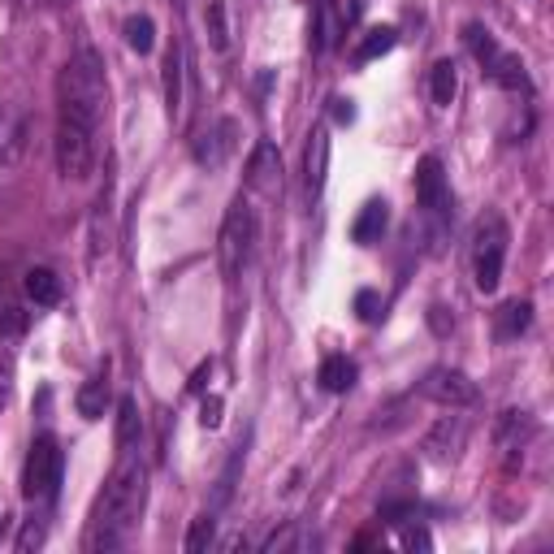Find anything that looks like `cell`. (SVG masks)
Segmentation results:
<instances>
[{"mask_svg":"<svg viewBox=\"0 0 554 554\" xmlns=\"http://www.w3.org/2000/svg\"><path fill=\"white\" fill-rule=\"evenodd\" d=\"M104 104H109V83H104V61L100 52L78 39L70 61L57 74V174L65 182H87L100 161V122Z\"/></svg>","mask_w":554,"mask_h":554,"instance_id":"6da1fadb","label":"cell"},{"mask_svg":"<svg viewBox=\"0 0 554 554\" xmlns=\"http://www.w3.org/2000/svg\"><path fill=\"white\" fill-rule=\"evenodd\" d=\"M148 503V464H143L139 446L117 451V468L109 472L104 490L91 507V524H87V554H113L130 542L135 524Z\"/></svg>","mask_w":554,"mask_h":554,"instance_id":"7a4b0ae2","label":"cell"},{"mask_svg":"<svg viewBox=\"0 0 554 554\" xmlns=\"http://www.w3.org/2000/svg\"><path fill=\"white\" fill-rule=\"evenodd\" d=\"M252 252H256V208L247 195L230 204L226 221H221V234H217V256H221V273L226 282H239L243 269L252 265Z\"/></svg>","mask_w":554,"mask_h":554,"instance_id":"3957f363","label":"cell"},{"mask_svg":"<svg viewBox=\"0 0 554 554\" xmlns=\"http://www.w3.org/2000/svg\"><path fill=\"white\" fill-rule=\"evenodd\" d=\"M507 243L511 230L498 213H485L477 221V234H472V277H477L481 295H494L498 282H503V265H507Z\"/></svg>","mask_w":554,"mask_h":554,"instance_id":"277c9868","label":"cell"},{"mask_svg":"<svg viewBox=\"0 0 554 554\" xmlns=\"http://www.w3.org/2000/svg\"><path fill=\"white\" fill-rule=\"evenodd\" d=\"M61 472H65V455L57 438H35L31 451H26V468H22V494L31 503H52L61 490Z\"/></svg>","mask_w":554,"mask_h":554,"instance_id":"5b68a950","label":"cell"},{"mask_svg":"<svg viewBox=\"0 0 554 554\" xmlns=\"http://www.w3.org/2000/svg\"><path fill=\"white\" fill-rule=\"evenodd\" d=\"M464 39H468V48L477 52L481 70L490 74L498 87H507V91H524V87H529V74H524V61L516 57V52L498 48V39H494L490 31H485V26L472 22L468 31H464Z\"/></svg>","mask_w":554,"mask_h":554,"instance_id":"8992f818","label":"cell"},{"mask_svg":"<svg viewBox=\"0 0 554 554\" xmlns=\"http://www.w3.org/2000/svg\"><path fill=\"white\" fill-rule=\"evenodd\" d=\"M468 416L464 407H446V416L433 420V429L425 433V455L433 459V464H451V459H459V451L468 446Z\"/></svg>","mask_w":554,"mask_h":554,"instance_id":"52a82bcc","label":"cell"},{"mask_svg":"<svg viewBox=\"0 0 554 554\" xmlns=\"http://www.w3.org/2000/svg\"><path fill=\"white\" fill-rule=\"evenodd\" d=\"M31 148V113L13 100H0V169H13Z\"/></svg>","mask_w":554,"mask_h":554,"instance_id":"ba28073f","label":"cell"},{"mask_svg":"<svg viewBox=\"0 0 554 554\" xmlns=\"http://www.w3.org/2000/svg\"><path fill=\"white\" fill-rule=\"evenodd\" d=\"M234 148H239V122H234V117H217V122L191 143V156L200 169H221L234 156Z\"/></svg>","mask_w":554,"mask_h":554,"instance_id":"9c48e42d","label":"cell"},{"mask_svg":"<svg viewBox=\"0 0 554 554\" xmlns=\"http://www.w3.org/2000/svg\"><path fill=\"white\" fill-rule=\"evenodd\" d=\"M165 109L169 122H187V44L174 39L165 52Z\"/></svg>","mask_w":554,"mask_h":554,"instance_id":"30bf717a","label":"cell"},{"mask_svg":"<svg viewBox=\"0 0 554 554\" xmlns=\"http://www.w3.org/2000/svg\"><path fill=\"white\" fill-rule=\"evenodd\" d=\"M425 394L442 407H472L477 403V386H472L468 373H459V368H438V373H429Z\"/></svg>","mask_w":554,"mask_h":554,"instance_id":"8fae6325","label":"cell"},{"mask_svg":"<svg viewBox=\"0 0 554 554\" xmlns=\"http://www.w3.org/2000/svg\"><path fill=\"white\" fill-rule=\"evenodd\" d=\"M529 438H533V416L520 412V407H507V412L498 416V425H494V446L503 451L507 464H516V459L524 455Z\"/></svg>","mask_w":554,"mask_h":554,"instance_id":"7c38bea8","label":"cell"},{"mask_svg":"<svg viewBox=\"0 0 554 554\" xmlns=\"http://www.w3.org/2000/svg\"><path fill=\"white\" fill-rule=\"evenodd\" d=\"M416 200H420V208H429V213H446V208H451V191H446V174H442L438 156H425V161L416 165Z\"/></svg>","mask_w":554,"mask_h":554,"instance_id":"4fadbf2b","label":"cell"},{"mask_svg":"<svg viewBox=\"0 0 554 554\" xmlns=\"http://www.w3.org/2000/svg\"><path fill=\"white\" fill-rule=\"evenodd\" d=\"M247 187L252 191H277L282 187V156H277L273 143H260L247 161Z\"/></svg>","mask_w":554,"mask_h":554,"instance_id":"5bb4252c","label":"cell"},{"mask_svg":"<svg viewBox=\"0 0 554 554\" xmlns=\"http://www.w3.org/2000/svg\"><path fill=\"white\" fill-rule=\"evenodd\" d=\"M303 174H308V195L325 191L329 178V126H316L308 139V156H303Z\"/></svg>","mask_w":554,"mask_h":554,"instance_id":"9a60e30c","label":"cell"},{"mask_svg":"<svg viewBox=\"0 0 554 554\" xmlns=\"http://www.w3.org/2000/svg\"><path fill=\"white\" fill-rule=\"evenodd\" d=\"M386 226H390V204L386 200H368L360 208V217H355V226H351V239L368 247V243H377L381 234H386Z\"/></svg>","mask_w":554,"mask_h":554,"instance_id":"2e32d148","label":"cell"},{"mask_svg":"<svg viewBox=\"0 0 554 554\" xmlns=\"http://www.w3.org/2000/svg\"><path fill=\"white\" fill-rule=\"evenodd\" d=\"M78 416L83 420H100L104 416V407H109V364L100 368L91 381H83V390H78Z\"/></svg>","mask_w":554,"mask_h":554,"instance_id":"e0dca14e","label":"cell"},{"mask_svg":"<svg viewBox=\"0 0 554 554\" xmlns=\"http://www.w3.org/2000/svg\"><path fill=\"white\" fill-rule=\"evenodd\" d=\"M22 286H26V299L35 303V308H52V303H61V277L52 273V269H26L22 277Z\"/></svg>","mask_w":554,"mask_h":554,"instance_id":"ac0fdd59","label":"cell"},{"mask_svg":"<svg viewBox=\"0 0 554 554\" xmlns=\"http://www.w3.org/2000/svg\"><path fill=\"white\" fill-rule=\"evenodd\" d=\"M316 381L329 390V394H347L355 386V364L347 360V355H325L321 360V373H316Z\"/></svg>","mask_w":554,"mask_h":554,"instance_id":"d6986e66","label":"cell"},{"mask_svg":"<svg viewBox=\"0 0 554 554\" xmlns=\"http://www.w3.org/2000/svg\"><path fill=\"white\" fill-rule=\"evenodd\" d=\"M394 44H399V31H394V26H373V31L355 44V65H368V61L386 57Z\"/></svg>","mask_w":554,"mask_h":554,"instance_id":"ffe728a7","label":"cell"},{"mask_svg":"<svg viewBox=\"0 0 554 554\" xmlns=\"http://www.w3.org/2000/svg\"><path fill=\"white\" fill-rule=\"evenodd\" d=\"M455 91H459V74H455V61H438L429 74V96L438 109H451L455 104Z\"/></svg>","mask_w":554,"mask_h":554,"instance_id":"44dd1931","label":"cell"},{"mask_svg":"<svg viewBox=\"0 0 554 554\" xmlns=\"http://www.w3.org/2000/svg\"><path fill=\"white\" fill-rule=\"evenodd\" d=\"M139 433H143V420H139V407L135 399H126L117 403V451H126V446H139Z\"/></svg>","mask_w":554,"mask_h":554,"instance_id":"7402d4cb","label":"cell"},{"mask_svg":"<svg viewBox=\"0 0 554 554\" xmlns=\"http://www.w3.org/2000/svg\"><path fill=\"white\" fill-rule=\"evenodd\" d=\"M533 325V303H524V299H516V303H507L503 312H498V338H520L524 329Z\"/></svg>","mask_w":554,"mask_h":554,"instance_id":"603a6c76","label":"cell"},{"mask_svg":"<svg viewBox=\"0 0 554 554\" xmlns=\"http://www.w3.org/2000/svg\"><path fill=\"white\" fill-rule=\"evenodd\" d=\"M204 31H208V44H213V52H226V48H230L226 0H208V9H204Z\"/></svg>","mask_w":554,"mask_h":554,"instance_id":"cb8c5ba5","label":"cell"},{"mask_svg":"<svg viewBox=\"0 0 554 554\" xmlns=\"http://www.w3.org/2000/svg\"><path fill=\"white\" fill-rule=\"evenodd\" d=\"M126 44L139 52V57H148L156 48V22L148 13H135V18H126Z\"/></svg>","mask_w":554,"mask_h":554,"instance_id":"d4e9b609","label":"cell"},{"mask_svg":"<svg viewBox=\"0 0 554 554\" xmlns=\"http://www.w3.org/2000/svg\"><path fill=\"white\" fill-rule=\"evenodd\" d=\"M329 44H334V9L329 0H321L312 18V52H329Z\"/></svg>","mask_w":554,"mask_h":554,"instance_id":"484cf974","label":"cell"},{"mask_svg":"<svg viewBox=\"0 0 554 554\" xmlns=\"http://www.w3.org/2000/svg\"><path fill=\"white\" fill-rule=\"evenodd\" d=\"M213 537H217V516L208 511V516H200V520L191 524V533H187V542H182V546H187L191 554H200V550L213 546Z\"/></svg>","mask_w":554,"mask_h":554,"instance_id":"4316f807","label":"cell"},{"mask_svg":"<svg viewBox=\"0 0 554 554\" xmlns=\"http://www.w3.org/2000/svg\"><path fill=\"white\" fill-rule=\"evenodd\" d=\"M22 329H26V312L18 308V303H5V308H0V342L18 338Z\"/></svg>","mask_w":554,"mask_h":554,"instance_id":"83f0119b","label":"cell"},{"mask_svg":"<svg viewBox=\"0 0 554 554\" xmlns=\"http://www.w3.org/2000/svg\"><path fill=\"white\" fill-rule=\"evenodd\" d=\"M355 312H360V321H377V316H381V295H377V290H360V295H355Z\"/></svg>","mask_w":554,"mask_h":554,"instance_id":"f1b7e54d","label":"cell"},{"mask_svg":"<svg viewBox=\"0 0 554 554\" xmlns=\"http://www.w3.org/2000/svg\"><path fill=\"white\" fill-rule=\"evenodd\" d=\"M39 546H44V520H31V524L22 529V537H18V550L31 554V550H39Z\"/></svg>","mask_w":554,"mask_h":554,"instance_id":"f546056e","label":"cell"},{"mask_svg":"<svg viewBox=\"0 0 554 554\" xmlns=\"http://www.w3.org/2000/svg\"><path fill=\"white\" fill-rule=\"evenodd\" d=\"M200 425L204 429H217L221 425V399L213 394V399H204V407H200Z\"/></svg>","mask_w":554,"mask_h":554,"instance_id":"4dcf8cb0","label":"cell"},{"mask_svg":"<svg viewBox=\"0 0 554 554\" xmlns=\"http://www.w3.org/2000/svg\"><path fill=\"white\" fill-rule=\"evenodd\" d=\"M429 325H433V334H446V329H451L455 321L446 325V308H433V312H429Z\"/></svg>","mask_w":554,"mask_h":554,"instance_id":"1f68e13d","label":"cell"},{"mask_svg":"<svg viewBox=\"0 0 554 554\" xmlns=\"http://www.w3.org/2000/svg\"><path fill=\"white\" fill-rule=\"evenodd\" d=\"M412 550H429V533H420V529H407V537H403Z\"/></svg>","mask_w":554,"mask_h":554,"instance_id":"d6a6232c","label":"cell"},{"mask_svg":"<svg viewBox=\"0 0 554 554\" xmlns=\"http://www.w3.org/2000/svg\"><path fill=\"white\" fill-rule=\"evenodd\" d=\"M334 117H338V122H355V109H351V100H334Z\"/></svg>","mask_w":554,"mask_h":554,"instance_id":"836d02e7","label":"cell"},{"mask_svg":"<svg viewBox=\"0 0 554 554\" xmlns=\"http://www.w3.org/2000/svg\"><path fill=\"white\" fill-rule=\"evenodd\" d=\"M5 394H9V373L0 368V403H5Z\"/></svg>","mask_w":554,"mask_h":554,"instance_id":"e575fe53","label":"cell"}]
</instances>
